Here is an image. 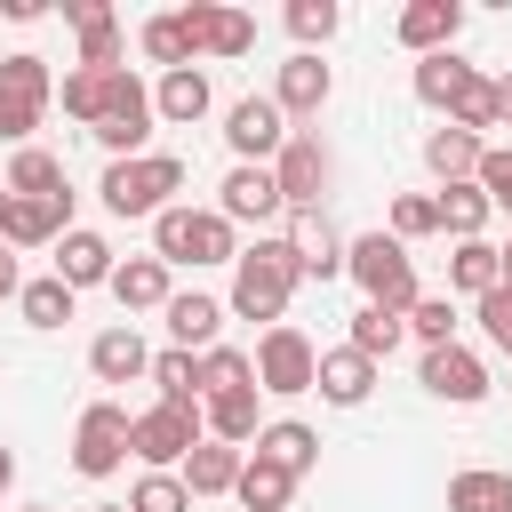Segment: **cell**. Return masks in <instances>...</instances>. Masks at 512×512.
I'll use <instances>...</instances> for the list:
<instances>
[{"label":"cell","mask_w":512,"mask_h":512,"mask_svg":"<svg viewBox=\"0 0 512 512\" xmlns=\"http://www.w3.org/2000/svg\"><path fill=\"white\" fill-rule=\"evenodd\" d=\"M296 280H304V272H296V248H288V240H256V248H240V264H232V312L280 328Z\"/></svg>","instance_id":"6da1fadb"},{"label":"cell","mask_w":512,"mask_h":512,"mask_svg":"<svg viewBox=\"0 0 512 512\" xmlns=\"http://www.w3.org/2000/svg\"><path fill=\"white\" fill-rule=\"evenodd\" d=\"M96 192H104V208H112V216H168V208H176L168 192H184V160H176V152H144V160H112Z\"/></svg>","instance_id":"7a4b0ae2"},{"label":"cell","mask_w":512,"mask_h":512,"mask_svg":"<svg viewBox=\"0 0 512 512\" xmlns=\"http://www.w3.org/2000/svg\"><path fill=\"white\" fill-rule=\"evenodd\" d=\"M152 256L160 264H240V240L216 208H168V216H152Z\"/></svg>","instance_id":"3957f363"},{"label":"cell","mask_w":512,"mask_h":512,"mask_svg":"<svg viewBox=\"0 0 512 512\" xmlns=\"http://www.w3.org/2000/svg\"><path fill=\"white\" fill-rule=\"evenodd\" d=\"M344 272L360 280V296L368 304H384V312H408L424 288H416V256L392 240V232H360L352 240V256H344Z\"/></svg>","instance_id":"277c9868"},{"label":"cell","mask_w":512,"mask_h":512,"mask_svg":"<svg viewBox=\"0 0 512 512\" xmlns=\"http://www.w3.org/2000/svg\"><path fill=\"white\" fill-rule=\"evenodd\" d=\"M48 96H56V72H48V56H0V144H16L24 152V136L40 128V112H48Z\"/></svg>","instance_id":"5b68a950"},{"label":"cell","mask_w":512,"mask_h":512,"mask_svg":"<svg viewBox=\"0 0 512 512\" xmlns=\"http://www.w3.org/2000/svg\"><path fill=\"white\" fill-rule=\"evenodd\" d=\"M200 432H208L200 408H168V400H152V408L128 424V456H144L152 472H168V464H184V456L200 448Z\"/></svg>","instance_id":"8992f818"},{"label":"cell","mask_w":512,"mask_h":512,"mask_svg":"<svg viewBox=\"0 0 512 512\" xmlns=\"http://www.w3.org/2000/svg\"><path fill=\"white\" fill-rule=\"evenodd\" d=\"M320 384V352H312V336L304 328H264V344H256V392H280V400H296V392H312Z\"/></svg>","instance_id":"52a82bcc"},{"label":"cell","mask_w":512,"mask_h":512,"mask_svg":"<svg viewBox=\"0 0 512 512\" xmlns=\"http://www.w3.org/2000/svg\"><path fill=\"white\" fill-rule=\"evenodd\" d=\"M128 408L120 400H96V408H80V432H72V472H88V480H112L120 464H128Z\"/></svg>","instance_id":"ba28073f"},{"label":"cell","mask_w":512,"mask_h":512,"mask_svg":"<svg viewBox=\"0 0 512 512\" xmlns=\"http://www.w3.org/2000/svg\"><path fill=\"white\" fill-rule=\"evenodd\" d=\"M288 136H296V128H288V112H280L272 96H240V104L224 112V144L240 152V168H272Z\"/></svg>","instance_id":"9c48e42d"},{"label":"cell","mask_w":512,"mask_h":512,"mask_svg":"<svg viewBox=\"0 0 512 512\" xmlns=\"http://www.w3.org/2000/svg\"><path fill=\"white\" fill-rule=\"evenodd\" d=\"M272 176H280V200H288V216H304V208H320V192H328V176H336V160H328V144H320L312 128H296V136L280 144V160H272Z\"/></svg>","instance_id":"30bf717a"},{"label":"cell","mask_w":512,"mask_h":512,"mask_svg":"<svg viewBox=\"0 0 512 512\" xmlns=\"http://www.w3.org/2000/svg\"><path fill=\"white\" fill-rule=\"evenodd\" d=\"M176 16H184V40H192V56H248V48H256V16H240V8L192 0V8H176Z\"/></svg>","instance_id":"8fae6325"},{"label":"cell","mask_w":512,"mask_h":512,"mask_svg":"<svg viewBox=\"0 0 512 512\" xmlns=\"http://www.w3.org/2000/svg\"><path fill=\"white\" fill-rule=\"evenodd\" d=\"M152 120H160V112H152V88H144V80L128 72L120 104H112V112H104V120H96L88 136H96V144H104L112 160H144V136H152Z\"/></svg>","instance_id":"7c38bea8"},{"label":"cell","mask_w":512,"mask_h":512,"mask_svg":"<svg viewBox=\"0 0 512 512\" xmlns=\"http://www.w3.org/2000/svg\"><path fill=\"white\" fill-rule=\"evenodd\" d=\"M424 392L448 400V408H480L488 400V360L464 352V344H440V352H424Z\"/></svg>","instance_id":"4fadbf2b"},{"label":"cell","mask_w":512,"mask_h":512,"mask_svg":"<svg viewBox=\"0 0 512 512\" xmlns=\"http://www.w3.org/2000/svg\"><path fill=\"white\" fill-rule=\"evenodd\" d=\"M288 248H296V272L304 280H336L344 272V256H352V240L320 216V208H304V216H288V232H280Z\"/></svg>","instance_id":"5bb4252c"},{"label":"cell","mask_w":512,"mask_h":512,"mask_svg":"<svg viewBox=\"0 0 512 512\" xmlns=\"http://www.w3.org/2000/svg\"><path fill=\"white\" fill-rule=\"evenodd\" d=\"M216 216H224V224H272V216H288L280 176H272V168H232L224 192H216Z\"/></svg>","instance_id":"9a60e30c"},{"label":"cell","mask_w":512,"mask_h":512,"mask_svg":"<svg viewBox=\"0 0 512 512\" xmlns=\"http://www.w3.org/2000/svg\"><path fill=\"white\" fill-rule=\"evenodd\" d=\"M72 232V192L64 200H24V192H8V216H0V240L8 248H48V240H64Z\"/></svg>","instance_id":"2e32d148"},{"label":"cell","mask_w":512,"mask_h":512,"mask_svg":"<svg viewBox=\"0 0 512 512\" xmlns=\"http://www.w3.org/2000/svg\"><path fill=\"white\" fill-rule=\"evenodd\" d=\"M112 272H120V256H112L104 232H80V224H72V232L56 240V280H64V288H112Z\"/></svg>","instance_id":"e0dca14e"},{"label":"cell","mask_w":512,"mask_h":512,"mask_svg":"<svg viewBox=\"0 0 512 512\" xmlns=\"http://www.w3.org/2000/svg\"><path fill=\"white\" fill-rule=\"evenodd\" d=\"M392 32H400V48H416V56H440V48L464 32V0H408Z\"/></svg>","instance_id":"ac0fdd59"},{"label":"cell","mask_w":512,"mask_h":512,"mask_svg":"<svg viewBox=\"0 0 512 512\" xmlns=\"http://www.w3.org/2000/svg\"><path fill=\"white\" fill-rule=\"evenodd\" d=\"M64 24L80 32V64L88 72H120V16L104 0H64Z\"/></svg>","instance_id":"d6986e66"},{"label":"cell","mask_w":512,"mask_h":512,"mask_svg":"<svg viewBox=\"0 0 512 512\" xmlns=\"http://www.w3.org/2000/svg\"><path fill=\"white\" fill-rule=\"evenodd\" d=\"M328 88H336V72H328L320 56H304V48H296V56L280 64V88H272V104H280L288 120H312V112L328 104Z\"/></svg>","instance_id":"ffe728a7"},{"label":"cell","mask_w":512,"mask_h":512,"mask_svg":"<svg viewBox=\"0 0 512 512\" xmlns=\"http://www.w3.org/2000/svg\"><path fill=\"white\" fill-rule=\"evenodd\" d=\"M472 88H480V72H472L456 48H440V56H424V64H416V96H424L432 112H456Z\"/></svg>","instance_id":"44dd1931"},{"label":"cell","mask_w":512,"mask_h":512,"mask_svg":"<svg viewBox=\"0 0 512 512\" xmlns=\"http://www.w3.org/2000/svg\"><path fill=\"white\" fill-rule=\"evenodd\" d=\"M120 88H128V64H120V72H88V64H72L56 96H64V112H72V120H88V128H96V120L120 104Z\"/></svg>","instance_id":"7402d4cb"},{"label":"cell","mask_w":512,"mask_h":512,"mask_svg":"<svg viewBox=\"0 0 512 512\" xmlns=\"http://www.w3.org/2000/svg\"><path fill=\"white\" fill-rule=\"evenodd\" d=\"M480 160H488V144H480L472 128H432V136H424V168H432L440 184H472Z\"/></svg>","instance_id":"603a6c76"},{"label":"cell","mask_w":512,"mask_h":512,"mask_svg":"<svg viewBox=\"0 0 512 512\" xmlns=\"http://www.w3.org/2000/svg\"><path fill=\"white\" fill-rule=\"evenodd\" d=\"M320 400H336V408H360L368 392H376V360H360L352 344H336V352H320V384H312Z\"/></svg>","instance_id":"cb8c5ba5"},{"label":"cell","mask_w":512,"mask_h":512,"mask_svg":"<svg viewBox=\"0 0 512 512\" xmlns=\"http://www.w3.org/2000/svg\"><path fill=\"white\" fill-rule=\"evenodd\" d=\"M240 464H248V448L200 440V448L184 456V488H192V496H232V488H240Z\"/></svg>","instance_id":"d4e9b609"},{"label":"cell","mask_w":512,"mask_h":512,"mask_svg":"<svg viewBox=\"0 0 512 512\" xmlns=\"http://www.w3.org/2000/svg\"><path fill=\"white\" fill-rule=\"evenodd\" d=\"M112 296H120V312H168V264L160 256H128L120 272H112Z\"/></svg>","instance_id":"484cf974"},{"label":"cell","mask_w":512,"mask_h":512,"mask_svg":"<svg viewBox=\"0 0 512 512\" xmlns=\"http://www.w3.org/2000/svg\"><path fill=\"white\" fill-rule=\"evenodd\" d=\"M216 328H224V304L216 296H168V336H176V352H216Z\"/></svg>","instance_id":"4316f807"},{"label":"cell","mask_w":512,"mask_h":512,"mask_svg":"<svg viewBox=\"0 0 512 512\" xmlns=\"http://www.w3.org/2000/svg\"><path fill=\"white\" fill-rule=\"evenodd\" d=\"M88 368H96L104 384H136V376H152V352H144L136 328H104V336L88 344Z\"/></svg>","instance_id":"83f0119b"},{"label":"cell","mask_w":512,"mask_h":512,"mask_svg":"<svg viewBox=\"0 0 512 512\" xmlns=\"http://www.w3.org/2000/svg\"><path fill=\"white\" fill-rule=\"evenodd\" d=\"M208 104H216V96H208V72H200V64L160 72V88H152V112H160V120H176V128H192Z\"/></svg>","instance_id":"f1b7e54d"},{"label":"cell","mask_w":512,"mask_h":512,"mask_svg":"<svg viewBox=\"0 0 512 512\" xmlns=\"http://www.w3.org/2000/svg\"><path fill=\"white\" fill-rule=\"evenodd\" d=\"M256 456H272L280 472H296V480H304V472L320 464V432H312V424H296V416H280V424H264V432H256Z\"/></svg>","instance_id":"f546056e"},{"label":"cell","mask_w":512,"mask_h":512,"mask_svg":"<svg viewBox=\"0 0 512 512\" xmlns=\"http://www.w3.org/2000/svg\"><path fill=\"white\" fill-rule=\"evenodd\" d=\"M240 512H288V496H296V472H280L272 456H256L248 448V464H240Z\"/></svg>","instance_id":"4dcf8cb0"},{"label":"cell","mask_w":512,"mask_h":512,"mask_svg":"<svg viewBox=\"0 0 512 512\" xmlns=\"http://www.w3.org/2000/svg\"><path fill=\"white\" fill-rule=\"evenodd\" d=\"M200 416H208V440H232V448H256V432H264V416H256V384H248V392H216Z\"/></svg>","instance_id":"1f68e13d"},{"label":"cell","mask_w":512,"mask_h":512,"mask_svg":"<svg viewBox=\"0 0 512 512\" xmlns=\"http://www.w3.org/2000/svg\"><path fill=\"white\" fill-rule=\"evenodd\" d=\"M448 288H464V296L504 288V256H496V240H456V256H448Z\"/></svg>","instance_id":"d6a6232c"},{"label":"cell","mask_w":512,"mask_h":512,"mask_svg":"<svg viewBox=\"0 0 512 512\" xmlns=\"http://www.w3.org/2000/svg\"><path fill=\"white\" fill-rule=\"evenodd\" d=\"M400 336H408V312L360 304V312H352V336H344V344H352L360 360H392V352H400Z\"/></svg>","instance_id":"836d02e7"},{"label":"cell","mask_w":512,"mask_h":512,"mask_svg":"<svg viewBox=\"0 0 512 512\" xmlns=\"http://www.w3.org/2000/svg\"><path fill=\"white\" fill-rule=\"evenodd\" d=\"M448 512H512V472H488V464L456 472L448 480Z\"/></svg>","instance_id":"e575fe53"},{"label":"cell","mask_w":512,"mask_h":512,"mask_svg":"<svg viewBox=\"0 0 512 512\" xmlns=\"http://www.w3.org/2000/svg\"><path fill=\"white\" fill-rule=\"evenodd\" d=\"M8 192H24V200H64L72 184H64V160H56V152L24 144V152H16V168H8Z\"/></svg>","instance_id":"d590c367"},{"label":"cell","mask_w":512,"mask_h":512,"mask_svg":"<svg viewBox=\"0 0 512 512\" xmlns=\"http://www.w3.org/2000/svg\"><path fill=\"white\" fill-rule=\"evenodd\" d=\"M432 200H440V232H448V240H480V224L496 216L480 184H440Z\"/></svg>","instance_id":"8d00e7d4"},{"label":"cell","mask_w":512,"mask_h":512,"mask_svg":"<svg viewBox=\"0 0 512 512\" xmlns=\"http://www.w3.org/2000/svg\"><path fill=\"white\" fill-rule=\"evenodd\" d=\"M152 384H160V400L168 408H200V352H152Z\"/></svg>","instance_id":"74e56055"},{"label":"cell","mask_w":512,"mask_h":512,"mask_svg":"<svg viewBox=\"0 0 512 512\" xmlns=\"http://www.w3.org/2000/svg\"><path fill=\"white\" fill-rule=\"evenodd\" d=\"M72 304H80V288H64L56 272H48V280H24V296H16V312H24L32 328H64Z\"/></svg>","instance_id":"f35d334b"},{"label":"cell","mask_w":512,"mask_h":512,"mask_svg":"<svg viewBox=\"0 0 512 512\" xmlns=\"http://www.w3.org/2000/svg\"><path fill=\"white\" fill-rule=\"evenodd\" d=\"M248 384H256V352H232V344L200 352V400H216V392H248Z\"/></svg>","instance_id":"ab89813d"},{"label":"cell","mask_w":512,"mask_h":512,"mask_svg":"<svg viewBox=\"0 0 512 512\" xmlns=\"http://www.w3.org/2000/svg\"><path fill=\"white\" fill-rule=\"evenodd\" d=\"M136 40H144V56H152L160 72H184V64H192V40H184V16H176V8H168V16H144Z\"/></svg>","instance_id":"60d3db41"},{"label":"cell","mask_w":512,"mask_h":512,"mask_svg":"<svg viewBox=\"0 0 512 512\" xmlns=\"http://www.w3.org/2000/svg\"><path fill=\"white\" fill-rule=\"evenodd\" d=\"M336 24H344L336 0H288V32L304 40V56H320V40H336Z\"/></svg>","instance_id":"b9f144b4"},{"label":"cell","mask_w":512,"mask_h":512,"mask_svg":"<svg viewBox=\"0 0 512 512\" xmlns=\"http://www.w3.org/2000/svg\"><path fill=\"white\" fill-rule=\"evenodd\" d=\"M408 336H424V352L456 344V304H448V296H416V304H408Z\"/></svg>","instance_id":"7bdbcfd3"},{"label":"cell","mask_w":512,"mask_h":512,"mask_svg":"<svg viewBox=\"0 0 512 512\" xmlns=\"http://www.w3.org/2000/svg\"><path fill=\"white\" fill-rule=\"evenodd\" d=\"M128 512H192L184 472H144V480H136V496H128Z\"/></svg>","instance_id":"ee69618b"},{"label":"cell","mask_w":512,"mask_h":512,"mask_svg":"<svg viewBox=\"0 0 512 512\" xmlns=\"http://www.w3.org/2000/svg\"><path fill=\"white\" fill-rule=\"evenodd\" d=\"M424 232H440V200H432V192H400V200H392V240L408 248V240H424Z\"/></svg>","instance_id":"f6af8a7d"},{"label":"cell","mask_w":512,"mask_h":512,"mask_svg":"<svg viewBox=\"0 0 512 512\" xmlns=\"http://www.w3.org/2000/svg\"><path fill=\"white\" fill-rule=\"evenodd\" d=\"M472 184H480V192H488V208H496V216H512V152H488V160H480V176H472Z\"/></svg>","instance_id":"bcb514c9"},{"label":"cell","mask_w":512,"mask_h":512,"mask_svg":"<svg viewBox=\"0 0 512 512\" xmlns=\"http://www.w3.org/2000/svg\"><path fill=\"white\" fill-rule=\"evenodd\" d=\"M480 336H488L496 352H512V288H488V296H480Z\"/></svg>","instance_id":"7dc6e473"},{"label":"cell","mask_w":512,"mask_h":512,"mask_svg":"<svg viewBox=\"0 0 512 512\" xmlns=\"http://www.w3.org/2000/svg\"><path fill=\"white\" fill-rule=\"evenodd\" d=\"M448 128H472V136H480V128H496V80H480V88L448 112Z\"/></svg>","instance_id":"c3c4849f"},{"label":"cell","mask_w":512,"mask_h":512,"mask_svg":"<svg viewBox=\"0 0 512 512\" xmlns=\"http://www.w3.org/2000/svg\"><path fill=\"white\" fill-rule=\"evenodd\" d=\"M0 296H24V272H16V256H8V240H0Z\"/></svg>","instance_id":"681fc988"},{"label":"cell","mask_w":512,"mask_h":512,"mask_svg":"<svg viewBox=\"0 0 512 512\" xmlns=\"http://www.w3.org/2000/svg\"><path fill=\"white\" fill-rule=\"evenodd\" d=\"M496 120H512V72L496 80Z\"/></svg>","instance_id":"f907efd6"},{"label":"cell","mask_w":512,"mask_h":512,"mask_svg":"<svg viewBox=\"0 0 512 512\" xmlns=\"http://www.w3.org/2000/svg\"><path fill=\"white\" fill-rule=\"evenodd\" d=\"M8 480H16V456H8V448H0V496H8Z\"/></svg>","instance_id":"816d5d0a"},{"label":"cell","mask_w":512,"mask_h":512,"mask_svg":"<svg viewBox=\"0 0 512 512\" xmlns=\"http://www.w3.org/2000/svg\"><path fill=\"white\" fill-rule=\"evenodd\" d=\"M496 256H504V288H512V240H504V248H496Z\"/></svg>","instance_id":"f5cc1de1"},{"label":"cell","mask_w":512,"mask_h":512,"mask_svg":"<svg viewBox=\"0 0 512 512\" xmlns=\"http://www.w3.org/2000/svg\"><path fill=\"white\" fill-rule=\"evenodd\" d=\"M0 216H8V184H0Z\"/></svg>","instance_id":"db71d44e"},{"label":"cell","mask_w":512,"mask_h":512,"mask_svg":"<svg viewBox=\"0 0 512 512\" xmlns=\"http://www.w3.org/2000/svg\"><path fill=\"white\" fill-rule=\"evenodd\" d=\"M96 512H128V504H96Z\"/></svg>","instance_id":"11a10c76"},{"label":"cell","mask_w":512,"mask_h":512,"mask_svg":"<svg viewBox=\"0 0 512 512\" xmlns=\"http://www.w3.org/2000/svg\"><path fill=\"white\" fill-rule=\"evenodd\" d=\"M24 512H48V504H24Z\"/></svg>","instance_id":"9f6ffc18"}]
</instances>
